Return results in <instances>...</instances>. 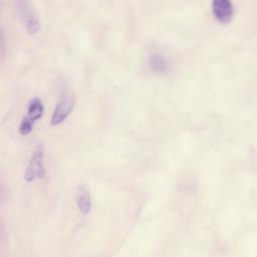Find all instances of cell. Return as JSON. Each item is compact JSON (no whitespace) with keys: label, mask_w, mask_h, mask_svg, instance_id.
Segmentation results:
<instances>
[{"label":"cell","mask_w":257,"mask_h":257,"mask_svg":"<svg viewBox=\"0 0 257 257\" xmlns=\"http://www.w3.org/2000/svg\"><path fill=\"white\" fill-rule=\"evenodd\" d=\"M76 204L82 214H88L91 209L90 194L85 185H79L76 191Z\"/></svg>","instance_id":"5b68a950"},{"label":"cell","mask_w":257,"mask_h":257,"mask_svg":"<svg viewBox=\"0 0 257 257\" xmlns=\"http://www.w3.org/2000/svg\"><path fill=\"white\" fill-rule=\"evenodd\" d=\"M74 103H75V98L73 95L68 94L64 96L55 107V110L51 117V124L56 125L61 123L63 120H65V118L72 111Z\"/></svg>","instance_id":"3957f363"},{"label":"cell","mask_w":257,"mask_h":257,"mask_svg":"<svg viewBox=\"0 0 257 257\" xmlns=\"http://www.w3.org/2000/svg\"><path fill=\"white\" fill-rule=\"evenodd\" d=\"M213 11L216 18L221 22H228L232 18L233 8L230 0H214Z\"/></svg>","instance_id":"277c9868"},{"label":"cell","mask_w":257,"mask_h":257,"mask_svg":"<svg viewBox=\"0 0 257 257\" xmlns=\"http://www.w3.org/2000/svg\"><path fill=\"white\" fill-rule=\"evenodd\" d=\"M44 111L43 104L41 100L37 97L32 98L28 104V110L26 115H24L20 126H19V133L21 135H28L32 132L34 122L39 119Z\"/></svg>","instance_id":"6da1fadb"},{"label":"cell","mask_w":257,"mask_h":257,"mask_svg":"<svg viewBox=\"0 0 257 257\" xmlns=\"http://www.w3.org/2000/svg\"><path fill=\"white\" fill-rule=\"evenodd\" d=\"M45 176V170L43 166V149L39 146L32 154L29 165L26 169L24 179L27 182H32L35 179H42Z\"/></svg>","instance_id":"7a4b0ae2"},{"label":"cell","mask_w":257,"mask_h":257,"mask_svg":"<svg viewBox=\"0 0 257 257\" xmlns=\"http://www.w3.org/2000/svg\"><path fill=\"white\" fill-rule=\"evenodd\" d=\"M151 63H152V66L155 70L157 71H163L166 69L167 65H166V60L160 56V55H155L152 60H151Z\"/></svg>","instance_id":"8992f818"},{"label":"cell","mask_w":257,"mask_h":257,"mask_svg":"<svg viewBox=\"0 0 257 257\" xmlns=\"http://www.w3.org/2000/svg\"><path fill=\"white\" fill-rule=\"evenodd\" d=\"M40 25L36 19H29L27 22V30L29 34H35L39 31Z\"/></svg>","instance_id":"52a82bcc"}]
</instances>
